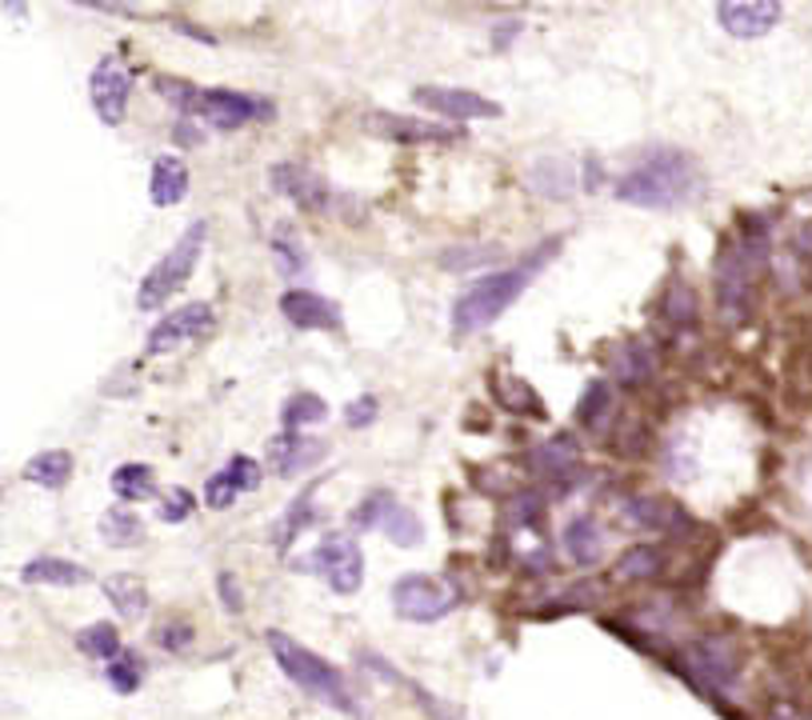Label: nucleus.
I'll return each mask as SVG.
<instances>
[{
  "instance_id": "9",
  "label": "nucleus",
  "mask_w": 812,
  "mask_h": 720,
  "mask_svg": "<svg viewBox=\"0 0 812 720\" xmlns=\"http://www.w3.org/2000/svg\"><path fill=\"white\" fill-rule=\"evenodd\" d=\"M89 96H93V113L101 125L116 128L128 113V96H133V73L125 69L121 56H101L89 76Z\"/></svg>"
},
{
  "instance_id": "24",
  "label": "nucleus",
  "mask_w": 812,
  "mask_h": 720,
  "mask_svg": "<svg viewBox=\"0 0 812 720\" xmlns=\"http://www.w3.org/2000/svg\"><path fill=\"white\" fill-rule=\"evenodd\" d=\"M101 588H105V596L113 601V608L125 616V620H140V616L148 613V588H145V581H140V576L113 573V576H105V581H101Z\"/></svg>"
},
{
  "instance_id": "19",
  "label": "nucleus",
  "mask_w": 812,
  "mask_h": 720,
  "mask_svg": "<svg viewBox=\"0 0 812 720\" xmlns=\"http://www.w3.org/2000/svg\"><path fill=\"white\" fill-rule=\"evenodd\" d=\"M24 585H53V588H73V585H89L93 573L76 561H64V556H37L21 568Z\"/></svg>"
},
{
  "instance_id": "34",
  "label": "nucleus",
  "mask_w": 812,
  "mask_h": 720,
  "mask_svg": "<svg viewBox=\"0 0 812 720\" xmlns=\"http://www.w3.org/2000/svg\"><path fill=\"white\" fill-rule=\"evenodd\" d=\"M381 533H385L393 544H400V549H417L420 536H425V529H420L417 512H408L405 504H393L388 516H385V524H381Z\"/></svg>"
},
{
  "instance_id": "8",
  "label": "nucleus",
  "mask_w": 812,
  "mask_h": 720,
  "mask_svg": "<svg viewBox=\"0 0 812 720\" xmlns=\"http://www.w3.org/2000/svg\"><path fill=\"white\" fill-rule=\"evenodd\" d=\"M212 328V304L209 301H192V304H180L173 309L168 316H160L153 328H148V341H145V353L148 356H168L177 353V348L192 345L200 336Z\"/></svg>"
},
{
  "instance_id": "3",
  "label": "nucleus",
  "mask_w": 812,
  "mask_h": 720,
  "mask_svg": "<svg viewBox=\"0 0 812 720\" xmlns=\"http://www.w3.org/2000/svg\"><path fill=\"white\" fill-rule=\"evenodd\" d=\"M264 640H269L272 660L281 665V672L296 685V689H304L309 697H316L321 705H329V709L344 712V717H361L356 697H353V689H348V680H344L341 668H333L324 657H316L313 648H304L301 640H292L289 633H281V628H269V637Z\"/></svg>"
},
{
  "instance_id": "16",
  "label": "nucleus",
  "mask_w": 812,
  "mask_h": 720,
  "mask_svg": "<svg viewBox=\"0 0 812 720\" xmlns=\"http://www.w3.org/2000/svg\"><path fill=\"white\" fill-rule=\"evenodd\" d=\"M324 457V445L304 432H281V437L269 440V469L277 477H301L309 465Z\"/></svg>"
},
{
  "instance_id": "32",
  "label": "nucleus",
  "mask_w": 812,
  "mask_h": 720,
  "mask_svg": "<svg viewBox=\"0 0 812 720\" xmlns=\"http://www.w3.org/2000/svg\"><path fill=\"white\" fill-rule=\"evenodd\" d=\"M105 680L113 685L121 697H128V692L140 689V680H145V660H140V653H133V648H125L116 660H108L105 665Z\"/></svg>"
},
{
  "instance_id": "4",
  "label": "nucleus",
  "mask_w": 812,
  "mask_h": 720,
  "mask_svg": "<svg viewBox=\"0 0 812 720\" xmlns=\"http://www.w3.org/2000/svg\"><path fill=\"white\" fill-rule=\"evenodd\" d=\"M205 244H209V220H192V225L180 232L177 244L145 272V281L136 289V309H140V313H153V309H160L177 289H185V281L192 276V269H197Z\"/></svg>"
},
{
  "instance_id": "23",
  "label": "nucleus",
  "mask_w": 812,
  "mask_h": 720,
  "mask_svg": "<svg viewBox=\"0 0 812 720\" xmlns=\"http://www.w3.org/2000/svg\"><path fill=\"white\" fill-rule=\"evenodd\" d=\"M529 185L549 200H569L576 192V173L569 160L561 157H541L529 168Z\"/></svg>"
},
{
  "instance_id": "13",
  "label": "nucleus",
  "mask_w": 812,
  "mask_h": 720,
  "mask_svg": "<svg viewBox=\"0 0 812 720\" xmlns=\"http://www.w3.org/2000/svg\"><path fill=\"white\" fill-rule=\"evenodd\" d=\"M269 180H272V188H277L284 200H292V205H296V209H304V212L329 209V197H333V192H329V185H324L321 173H313L309 165L281 160V165H272Z\"/></svg>"
},
{
  "instance_id": "17",
  "label": "nucleus",
  "mask_w": 812,
  "mask_h": 720,
  "mask_svg": "<svg viewBox=\"0 0 812 720\" xmlns=\"http://www.w3.org/2000/svg\"><path fill=\"white\" fill-rule=\"evenodd\" d=\"M365 128L400 145H428V140H448L445 128L417 121V116H396V113H365Z\"/></svg>"
},
{
  "instance_id": "15",
  "label": "nucleus",
  "mask_w": 812,
  "mask_h": 720,
  "mask_svg": "<svg viewBox=\"0 0 812 720\" xmlns=\"http://www.w3.org/2000/svg\"><path fill=\"white\" fill-rule=\"evenodd\" d=\"M717 289H720V304H725V313L729 316H740L745 313V304H749V289H752V276H757V269H752L749 261H745V252H740V244H725L717 257Z\"/></svg>"
},
{
  "instance_id": "36",
  "label": "nucleus",
  "mask_w": 812,
  "mask_h": 720,
  "mask_svg": "<svg viewBox=\"0 0 812 720\" xmlns=\"http://www.w3.org/2000/svg\"><path fill=\"white\" fill-rule=\"evenodd\" d=\"M393 504L396 501L388 497V492H373V497H365V501L353 509V529L356 533H373V529H381Z\"/></svg>"
},
{
  "instance_id": "12",
  "label": "nucleus",
  "mask_w": 812,
  "mask_h": 720,
  "mask_svg": "<svg viewBox=\"0 0 812 720\" xmlns=\"http://www.w3.org/2000/svg\"><path fill=\"white\" fill-rule=\"evenodd\" d=\"M281 313H284V321H289L292 328H301V333H341L344 328L341 304L313 293V289H289V293L281 296Z\"/></svg>"
},
{
  "instance_id": "10",
  "label": "nucleus",
  "mask_w": 812,
  "mask_h": 720,
  "mask_svg": "<svg viewBox=\"0 0 812 720\" xmlns=\"http://www.w3.org/2000/svg\"><path fill=\"white\" fill-rule=\"evenodd\" d=\"M209 128H220V133H237L257 116H272V105L257 101L249 93H232V88H200L197 113Z\"/></svg>"
},
{
  "instance_id": "47",
  "label": "nucleus",
  "mask_w": 812,
  "mask_h": 720,
  "mask_svg": "<svg viewBox=\"0 0 812 720\" xmlns=\"http://www.w3.org/2000/svg\"><path fill=\"white\" fill-rule=\"evenodd\" d=\"M217 588H220V601H225V608L229 613H240L244 608V596H240V585L232 573H217Z\"/></svg>"
},
{
  "instance_id": "43",
  "label": "nucleus",
  "mask_w": 812,
  "mask_h": 720,
  "mask_svg": "<svg viewBox=\"0 0 812 720\" xmlns=\"http://www.w3.org/2000/svg\"><path fill=\"white\" fill-rule=\"evenodd\" d=\"M229 477L237 480V489L240 492H252V489H261V465L252 457H232L229 460Z\"/></svg>"
},
{
  "instance_id": "30",
  "label": "nucleus",
  "mask_w": 812,
  "mask_h": 720,
  "mask_svg": "<svg viewBox=\"0 0 812 720\" xmlns=\"http://www.w3.org/2000/svg\"><path fill=\"white\" fill-rule=\"evenodd\" d=\"M576 465V440L564 432V437L549 440L541 449L532 452V469L544 472V477H564V472Z\"/></svg>"
},
{
  "instance_id": "6",
  "label": "nucleus",
  "mask_w": 812,
  "mask_h": 720,
  "mask_svg": "<svg viewBox=\"0 0 812 720\" xmlns=\"http://www.w3.org/2000/svg\"><path fill=\"white\" fill-rule=\"evenodd\" d=\"M697 689H708L712 697L729 692L740 680V648L729 637H700L685 648V672Z\"/></svg>"
},
{
  "instance_id": "46",
  "label": "nucleus",
  "mask_w": 812,
  "mask_h": 720,
  "mask_svg": "<svg viewBox=\"0 0 812 720\" xmlns=\"http://www.w3.org/2000/svg\"><path fill=\"white\" fill-rule=\"evenodd\" d=\"M521 32H524V24L517 21V17H509V21H497V24H492V49H497V53H504V49H509V44L521 36Z\"/></svg>"
},
{
  "instance_id": "5",
  "label": "nucleus",
  "mask_w": 812,
  "mask_h": 720,
  "mask_svg": "<svg viewBox=\"0 0 812 720\" xmlns=\"http://www.w3.org/2000/svg\"><path fill=\"white\" fill-rule=\"evenodd\" d=\"M296 568H309V573H316L324 585L333 588V593L353 596L356 588H361V581H365V553H361V544H356L353 536L333 533V536H324V541L316 544L313 556L296 561Z\"/></svg>"
},
{
  "instance_id": "33",
  "label": "nucleus",
  "mask_w": 812,
  "mask_h": 720,
  "mask_svg": "<svg viewBox=\"0 0 812 720\" xmlns=\"http://www.w3.org/2000/svg\"><path fill=\"white\" fill-rule=\"evenodd\" d=\"M500 261V244H457V249L440 252V269L448 272H469L480 264H497Z\"/></svg>"
},
{
  "instance_id": "29",
  "label": "nucleus",
  "mask_w": 812,
  "mask_h": 720,
  "mask_svg": "<svg viewBox=\"0 0 812 720\" xmlns=\"http://www.w3.org/2000/svg\"><path fill=\"white\" fill-rule=\"evenodd\" d=\"M76 648H81L84 657L105 660V665L125 653V645H121V633H116V625H108V620H96V625L81 628V633H76Z\"/></svg>"
},
{
  "instance_id": "42",
  "label": "nucleus",
  "mask_w": 812,
  "mask_h": 720,
  "mask_svg": "<svg viewBox=\"0 0 812 720\" xmlns=\"http://www.w3.org/2000/svg\"><path fill=\"white\" fill-rule=\"evenodd\" d=\"M192 512H197V497H192L188 489H173V492H165V501H160L157 516L165 524H185Z\"/></svg>"
},
{
  "instance_id": "20",
  "label": "nucleus",
  "mask_w": 812,
  "mask_h": 720,
  "mask_svg": "<svg viewBox=\"0 0 812 720\" xmlns=\"http://www.w3.org/2000/svg\"><path fill=\"white\" fill-rule=\"evenodd\" d=\"M621 512H625V521L633 524V529H656V533L685 529L688 524V516L677 509V504L656 501V497H628V501L621 504Z\"/></svg>"
},
{
  "instance_id": "44",
  "label": "nucleus",
  "mask_w": 812,
  "mask_h": 720,
  "mask_svg": "<svg viewBox=\"0 0 812 720\" xmlns=\"http://www.w3.org/2000/svg\"><path fill=\"white\" fill-rule=\"evenodd\" d=\"M376 413H381V400H376L373 393H368V397H356L353 405L344 408V425H348V428H365V425H373V420H376Z\"/></svg>"
},
{
  "instance_id": "18",
  "label": "nucleus",
  "mask_w": 812,
  "mask_h": 720,
  "mask_svg": "<svg viewBox=\"0 0 812 720\" xmlns=\"http://www.w3.org/2000/svg\"><path fill=\"white\" fill-rule=\"evenodd\" d=\"M148 197L157 209H173L188 197V165L177 153H160L153 160V180H148Z\"/></svg>"
},
{
  "instance_id": "40",
  "label": "nucleus",
  "mask_w": 812,
  "mask_h": 720,
  "mask_svg": "<svg viewBox=\"0 0 812 720\" xmlns=\"http://www.w3.org/2000/svg\"><path fill=\"white\" fill-rule=\"evenodd\" d=\"M497 397L504 400L509 408H517V413H524V408H529V413H537V417L544 413V405L537 400V393H532L524 380H509V376H504V380L497 385Z\"/></svg>"
},
{
  "instance_id": "11",
  "label": "nucleus",
  "mask_w": 812,
  "mask_h": 720,
  "mask_svg": "<svg viewBox=\"0 0 812 720\" xmlns=\"http://www.w3.org/2000/svg\"><path fill=\"white\" fill-rule=\"evenodd\" d=\"M413 101L420 108H433V113L448 116V121H489V116H500V105L489 101V96L472 93V88H448V84H420L413 88Z\"/></svg>"
},
{
  "instance_id": "31",
  "label": "nucleus",
  "mask_w": 812,
  "mask_h": 720,
  "mask_svg": "<svg viewBox=\"0 0 812 720\" xmlns=\"http://www.w3.org/2000/svg\"><path fill=\"white\" fill-rule=\"evenodd\" d=\"M660 564H665V556H660L656 544H633V549L616 561L613 573L621 576V581H648V576L660 573Z\"/></svg>"
},
{
  "instance_id": "2",
  "label": "nucleus",
  "mask_w": 812,
  "mask_h": 720,
  "mask_svg": "<svg viewBox=\"0 0 812 720\" xmlns=\"http://www.w3.org/2000/svg\"><path fill=\"white\" fill-rule=\"evenodd\" d=\"M556 249H561V240H544V244H537L517 269L489 272V276H480L477 284H469V289L452 301V328H457L460 336H469V333H480V328H489L492 321H500L512 304L521 301V293L537 281V272L552 261V252Z\"/></svg>"
},
{
  "instance_id": "25",
  "label": "nucleus",
  "mask_w": 812,
  "mask_h": 720,
  "mask_svg": "<svg viewBox=\"0 0 812 720\" xmlns=\"http://www.w3.org/2000/svg\"><path fill=\"white\" fill-rule=\"evenodd\" d=\"M108 484H113L116 501L125 504H140L157 497V472H153V465H140V460H128V465L113 469Z\"/></svg>"
},
{
  "instance_id": "14",
  "label": "nucleus",
  "mask_w": 812,
  "mask_h": 720,
  "mask_svg": "<svg viewBox=\"0 0 812 720\" xmlns=\"http://www.w3.org/2000/svg\"><path fill=\"white\" fill-rule=\"evenodd\" d=\"M784 9L777 0H725L717 4L720 29L737 36V41H757L764 32H772V24L781 21Z\"/></svg>"
},
{
  "instance_id": "28",
  "label": "nucleus",
  "mask_w": 812,
  "mask_h": 720,
  "mask_svg": "<svg viewBox=\"0 0 812 720\" xmlns=\"http://www.w3.org/2000/svg\"><path fill=\"white\" fill-rule=\"evenodd\" d=\"M101 536H105L113 549H133V544L145 541V524H140V516L128 509H121V504H113V509H105V516H101Z\"/></svg>"
},
{
  "instance_id": "41",
  "label": "nucleus",
  "mask_w": 812,
  "mask_h": 720,
  "mask_svg": "<svg viewBox=\"0 0 812 720\" xmlns=\"http://www.w3.org/2000/svg\"><path fill=\"white\" fill-rule=\"evenodd\" d=\"M240 489H237V480L229 477V469H220L212 472L209 480H205V504L209 509H229V504H237Z\"/></svg>"
},
{
  "instance_id": "49",
  "label": "nucleus",
  "mask_w": 812,
  "mask_h": 720,
  "mask_svg": "<svg viewBox=\"0 0 812 720\" xmlns=\"http://www.w3.org/2000/svg\"><path fill=\"white\" fill-rule=\"evenodd\" d=\"M173 29H180L185 36H192V41H205V44H217V36L205 29H197V24H188V21H173Z\"/></svg>"
},
{
  "instance_id": "37",
  "label": "nucleus",
  "mask_w": 812,
  "mask_h": 720,
  "mask_svg": "<svg viewBox=\"0 0 812 720\" xmlns=\"http://www.w3.org/2000/svg\"><path fill=\"white\" fill-rule=\"evenodd\" d=\"M648 373H653V353H648L641 341L625 345V353L616 356V376H621L625 385H636V380H645Z\"/></svg>"
},
{
  "instance_id": "1",
  "label": "nucleus",
  "mask_w": 812,
  "mask_h": 720,
  "mask_svg": "<svg viewBox=\"0 0 812 720\" xmlns=\"http://www.w3.org/2000/svg\"><path fill=\"white\" fill-rule=\"evenodd\" d=\"M705 177H700V165L680 148H653L641 165H633L625 177L616 180V200L636 205V209H680L688 200L700 197Z\"/></svg>"
},
{
  "instance_id": "45",
  "label": "nucleus",
  "mask_w": 812,
  "mask_h": 720,
  "mask_svg": "<svg viewBox=\"0 0 812 720\" xmlns=\"http://www.w3.org/2000/svg\"><path fill=\"white\" fill-rule=\"evenodd\" d=\"M272 252H277V264H281L284 276H292V272H301L304 269V252L296 249V244H289V240H272Z\"/></svg>"
},
{
  "instance_id": "48",
  "label": "nucleus",
  "mask_w": 812,
  "mask_h": 720,
  "mask_svg": "<svg viewBox=\"0 0 812 720\" xmlns=\"http://www.w3.org/2000/svg\"><path fill=\"white\" fill-rule=\"evenodd\" d=\"M192 128H197V125H192V116H180V121H177V128H173V136H177L180 145H197V140H200V133H192Z\"/></svg>"
},
{
  "instance_id": "22",
  "label": "nucleus",
  "mask_w": 812,
  "mask_h": 720,
  "mask_svg": "<svg viewBox=\"0 0 812 720\" xmlns=\"http://www.w3.org/2000/svg\"><path fill=\"white\" fill-rule=\"evenodd\" d=\"M316 489H321V484H316V480H309L301 497H292V504L281 512V521L272 524L269 541H272V549H277V553H289V544L296 541V536H301L309 524H313V497H316Z\"/></svg>"
},
{
  "instance_id": "21",
  "label": "nucleus",
  "mask_w": 812,
  "mask_h": 720,
  "mask_svg": "<svg viewBox=\"0 0 812 720\" xmlns=\"http://www.w3.org/2000/svg\"><path fill=\"white\" fill-rule=\"evenodd\" d=\"M561 544H564V556H569L576 568H593V564L604 556L601 524H596L593 516H576V521L564 524Z\"/></svg>"
},
{
  "instance_id": "7",
  "label": "nucleus",
  "mask_w": 812,
  "mask_h": 720,
  "mask_svg": "<svg viewBox=\"0 0 812 720\" xmlns=\"http://www.w3.org/2000/svg\"><path fill=\"white\" fill-rule=\"evenodd\" d=\"M460 593L452 585H440L425 573H405L393 585V608L396 616L405 620H417V625H428V620H440L457 608Z\"/></svg>"
},
{
  "instance_id": "38",
  "label": "nucleus",
  "mask_w": 812,
  "mask_h": 720,
  "mask_svg": "<svg viewBox=\"0 0 812 720\" xmlns=\"http://www.w3.org/2000/svg\"><path fill=\"white\" fill-rule=\"evenodd\" d=\"M153 640H157L165 653H185V648L197 640V633H192V625H188L185 616H168V620H160L157 625Z\"/></svg>"
},
{
  "instance_id": "39",
  "label": "nucleus",
  "mask_w": 812,
  "mask_h": 720,
  "mask_svg": "<svg viewBox=\"0 0 812 720\" xmlns=\"http://www.w3.org/2000/svg\"><path fill=\"white\" fill-rule=\"evenodd\" d=\"M665 321L668 324H693L697 321V296H693V289H688V284H673V289H668V296H665Z\"/></svg>"
},
{
  "instance_id": "35",
  "label": "nucleus",
  "mask_w": 812,
  "mask_h": 720,
  "mask_svg": "<svg viewBox=\"0 0 812 720\" xmlns=\"http://www.w3.org/2000/svg\"><path fill=\"white\" fill-rule=\"evenodd\" d=\"M608 408H613V385L608 380H593V385L584 388L581 405H576V417H581V425L596 428L608 417Z\"/></svg>"
},
{
  "instance_id": "27",
  "label": "nucleus",
  "mask_w": 812,
  "mask_h": 720,
  "mask_svg": "<svg viewBox=\"0 0 812 720\" xmlns=\"http://www.w3.org/2000/svg\"><path fill=\"white\" fill-rule=\"evenodd\" d=\"M329 417V405H324L316 393H309V388H301V393H292L289 400L281 405V425L284 432H304L309 425H321V420Z\"/></svg>"
},
{
  "instance_id": "26",
  "label": "nucleus",
  "mask_w": 812,
  "mask_h": 720,
  "mask_svg": "<svg viewBox=\"0 0 812 720\" xmlns=\"http://www.w3.org/2000/svg\"><path fill=\"white\" fill-rule=\"evenodd\" d=\"M73 477V452L64 449H44L24 465V480L29 484H41V489H64Z\"/></svg>"
}]
</instances>
